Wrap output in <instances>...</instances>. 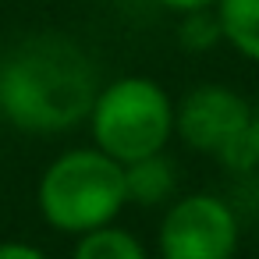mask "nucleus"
I'll return each mask as SVG.
<instances>
[{
    "instance_id": "7ed1b4c3",
    "label": "nucleus",
    "mask_w": 259,
    "mask_h": 259,
    "mask_svg": "<svg viewBox=\"0 0 259 259\" xmlns=\"http://www.w3.org/2000/svg\"><path fill=\"white\" fill-rule=\"evenodd\" d=\"M89 128L96 149H103L117 163H132L163 153L174 135V103L160 82L128 75L96 93Z\"/></svg>"
},
{
    "instance_id": "423d86ee",
    "label": "nucleus",
    "mask_w": 259,
    "mask_h": 259,
    "mask_svg": "<svg viewBox=\"0 0 259 259\" xmlns=\"http://www.w3.org/2000/svg\"><path fill=\"white\" fill-rule=\"evenodd\" d=\"M213 15L220 39L245 61L259 64V0H217Z\"/></svg>"
},
{
    "instance_id": "f03ea898",
    "label": "nucleus",
    "mask_w": 259,
    "mask_h": 259,
    "mask_svg": "<svg viewBox=\"0 0 259 259\" xmlns=\"http://www.w3.org/2000/svg\"><path fill=\"white\" fill-rule=\"evenodd\" d=\"M36 202L43 220L64 234H85L93 227L114 224L128 202L124 163L96 146L61 153L43 170Z\"/></svg>"
},
{
    "instance_id": "f8f14e48",
    "label": "nucleus",
    "mask_w": 259,
    "mask_h": 259,
    "mask_svg": "<svg viewBox=\"0 0 259 259\" xmlns=\"http://www.w3.org/2000/svg\"><path fill=\"white\" fill-rule=\"evenodd\" d=\"M252 142H255V153H259V107L252 110Z\"/></svg>"
},
{
    "instance_id": "9d476101",
    "label": "nucleus",
    "mask_w": 259,
    "mask_h": 259,
    "mask_svg": "<svg viewBox=\"0 0 259 259\" xmlns=\"http://www.w3.org/2000/svg\"><path fill=\"white\" fill-rule=\"evenodd\" d=\"M0 259H50V255L25 241H0Z\"/></svg>"
},
{
    "instance_id": "f257e3e1",
    "label": "nucleus",
    "mask_w": 259,
    "mask_h": 259,
    "mask_svg": "<svg viewBox=\"0 0 259 259\" xmlns=\"http://www.w3.org/2000/svg\"><path fill=\"white\" fill-rule=\"evenodd\" d=\"M89 54L64 36H32L0 61V114L32 135H54L89 117L96 100Z\"/></svg>"
},
{
    "instance_id": "20e7f679",
    "label": "nucleus",
    "mask_w": 259,
    "mask_h": 259,
    "mask_svg": "<svg viewBox=\"0 0 259 259\" xmlns=\"http://www.w3.org/2000/svg\"><path fill=\"white\" fill-rule=\"evenodd\" d=\"M238 213L209 192L170 202L160 220V259H234L238 252Z\"/></svg>"
},
{
    "instance_id": "39448f33",
    "label": "nucleus",
    "mask_w": 259,
    "mask_h": 259,
    "mask_svg": "<svg viewBox=\"0 0 259 259\" xmlns=\"http://www.w3.org/2000/svg\"><path fill=\"white\" fill-rule=\"evenodd\" d=\"M248 128H252V107L234 89L217 82L195 85L174 107V135L195 153L220 156L227 146L245 139Z\"/></svg>"
},
{
    "instance_id": "9b49d317",
    "label": "nucleus",
    "mask_w": 259,
    "mask_h": 259,
    "mask_svg": "<svg viewBox=\"0 0 259 259\" xmlns=\"http://www.w3.org/2000/svg\"><path fill=\"white\" fill-rule=\"evenodd\" d=\"M156 4L167 11H178V15H192V11H209L217 0H156Z\"/></svg>"
},
{
    "instance_id": "0eeeda50",
    "label": "nucleus",
    "mask_w": 259,
    "mask_h": 259,
    "mask_svg": "<svg viewBox=\"0 0 259 259\" xmlns=\"http://www.w3.org/2000/svg\"><path fill=\"white\" fill-rule=\"evenodd\" d=\"M174 167L163 153H153V156H142V160H132L124 163V192H128V202H139V206H160L174 195Z\"/></svg>"
},
{
    "instance_id": "1a4fd4ad",
    "label": "nucleus",
    "mask_w": 259,
    "mask_h": 259,
    "mask_svg": "<svg viewBox=\"0 0 259 259\" xmlns=\"http://www.w3.org/2000/svg\"><path fill=\"white\" fill-rule=\"evenodd\" d=\"M181 39H185V47H192V50H202V47L217 43V39H220L217 15H209V11H192V15H185Z\"/></svg>"
},
{
    "instance_id": "6e6552de",
    "label": "nucleus",
    "mask_w": 259,
    "mask_h": 259,
    "mask_svg": "<svg viewBox=\"0 0 259 259\" xmlns=\"http://www.w3.org/2000/svg\"><path fill=\"white\" fill-rule=\"evenodd\" d=\"M71 259H149V252L132 231L103 224V227H93V231L78 234V245H75Z\"/></svg>"
}]
</instances>
